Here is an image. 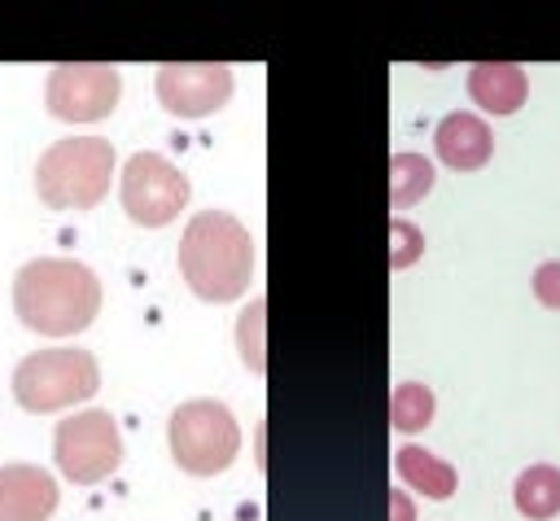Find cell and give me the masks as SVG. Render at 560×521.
Returning <instances> with one entry per match:
<instances>
[{
	"label": "cell",
	"instance_id": "5b68a950",
	"mask_svg": "<svg viewBox=\"0 0 560 521\" xmlns=\"http://www.w3.org/2000/svg\"><path fill=\"white\" fill-rule=\"evenodd\" d=\"M241 451V425L219 398H188L171 412V455L192 477L223 473Z\"/></svg>",
	"mask_w": 560,
	"mask_h": 521
},
{
	"label": "cell",
	"instance_id": "5bb4252c",
	"mask_svg": "<svg viewBox=\"0 0 560 521\" xmlns=\"http://www.w3.org/2000/svg\"><path fill=\"white\" fill-rule=\"evenodd\" d=\"M516 512L529 521H551L560 512V468L556 464H529L512 486Z\"/></svg>",
	"mask_w": 560,
	"mask_h": 521
},
{
	"label": "cell",
	"instance_id": "3957f363",
	"mask_svg": "<svg viewBox=\"0 0 560 521\" xmlns=\"http://www.w3.org/2000/svg\"><path fill=\"white\" fill-rule=\"evenodd\" d=\"M114 144L101 136H66L44 149L35 166V193L48 210H92L109 193Z\"/></svg>",
	"mask_w": 560,
	"mask_h": 521
},
{
	"label": "cell",
	"instance_id": "ac0fdd59",
	"mask_svg": "<svg viewBox=\"0 0 560 521\" xmlns=\"http://www.w3.org/2000/svg\"><path fill=\"white\" fill-rule=\"evenodd\" d=\"M420 250H424L420 228L407 223V219H394V223H389V263H394V267H411V263L420 258Z\"/></svg>",
	"mask_w": 560,
	"mask_h": 521
},
{
	"label": "cell",
	"instance_id": "30bf717a",
	"mask_svg": "<svg viewBox=\"0 0 560 521\" xmlns=\"http://www.w3.org/2000/svg\"><path fill=\"white\" fill-rule=\"evenodd\" d=\"M57 477L39 464L0 468V521H48L57 512Z\"/></svg>",
	"mask_w": 560,
	"mask_h": 521
},
{
	"label": "cell",
	"instance_id": "52a82bcc",
	"mask_svg": "<svg viewBox=\"0 0 560 521\" xmlns=\"http://www.w3.org/2000/svg\"><path fill=\"white\" fill-rule=\"evenodd\" d=\"M188 206V180L162 153H131L122 166V210L140 228H166Z\"/></svg>",
	"mask_w": 560,
	"mask_h": 521
},
{
	"label": "cell",
	"instance_id": "2e32d148",
	"mask_svg": "<svg viewBox=\"0 0 560 521\" xmlns=\"http://www.w3.org/2000/svg\"><path fill=\"white\" fill-rule=\"evenodd\" d=\"M433 390L420 385V381H402L394 394H389V425L402 429V433H420L429 420H433Z\"/></svg>",
	"mask_w": 560,
	"mask_h": 521
},
{
	"label": "cell",
	"instance_id": "7a4b0ae2",
	"mask_svg": "<svg viewBox=\"0 0 560 521\" xmlns=\"http://www.w3.org/2000/svg\"><path fill=\"white\" fill-rule=\"evenodd\" d=\"M179 276L201 302H232L254 276V241L228 210H201L179 236Z\"/></svg>",
	"mask_w": 560,
	"mask_h": 521
},
{
	"label": "cell",
	"instance_id": "9c48e42d",
	"mask_svg": "<svg viewBox=\"0 0 560 521\" xmlns=\"http://www.w3.org/2000/svg\"><path fill=\"white\" fill-rule=\"evenodd\" d=\"M158 101L175 118H210L232 96V66L223 61H171L158 66Z\"/></svg>",
	"mask_w": 560,
	"mask_h": 521
},
{
	"label": "cell",
	"instance_id": "9a60e30c",
	"mask_svg": "<svg viewBox=\"0 0 560 521\" xmlns=\"http://www.w3.org/2000/svg\"><path fill=\"white\" fill-rule=\"evenodd\" d=\"M433 188V162L420 153H394L389 158V206L407 210Z\"/></svg>",
	"mask_w": 560,
	"mask_h": 521
},
{
	"label": "cell",
	"instance_id": "8992f818",
	"mask_svg": "<svg viewBox=\"0 0 560 521\" xmlns=\"http://www.w3.org/2000/svg\"><path fill=\"white\" fill-rule=\"evenodd\" d=\"M52 455H57V468L66 473V482L96 486V482L118 473V464H122V433H118L109 412L88 407V412H74L66 420H57Z\"/></svg>",
	"mask_w": 560,
	"mask_h": 521
},
{
	"label": "cell",
	"instance_id": "ffe728a7",
	"mask_svg": "<svg viewBox=\"0 0 560 521\" xmlns=\"http://www.w3.org/2000/svg\"><path fill=\"white\" fill-rule=\"evenodd\" d=\"M389 521H416V508L402 490H389Z\"/></svg>",
	"mask_w": 560,
	"mask_h": 521
},
{
	"label": "cell",
	"instance_id": "277c9868",
	"mask_svg": "<svg viewBox=\"0 0 560 521\" xmlns=\"http://www.w3.org/2000/svg\"><path fill=\"white\" fill-rule=\"evenodd\" d=\"M96 390H101V368H96L92 350H79V346L35 350L13 368V398L39 416L74 407V403L92 398Z\"/></svg>",
	"mask_w": 560,
	"mask_h": 521
},
{
	"label": "cell",
	"instance_id": "4fadbf2b",
	"mask_svg": "<svg viewBox=\"0 0 560 521\" xmlns=\"http://www.w3.org/2000/svg\"><path fill=\"white\" fill-rule=\"evenodd\" d=\"M394 468H398V477H402L411 490H420V495H429V499H451L455 486H459V473H455L442 455H433V451H424V447H411V442L398 447Z\"/></svg>",
	"mask_w": 560,
	"mask_h": 521
},
{
	"label": "cell",
	"instance_id": "6da1fadb",
	"mask_svg": "<svg viewBox=\"0 0 560 521\" xmlns=\"http://www.w3.org/2000/svg\"><path fill=\"white\" fill-rule=\"evenodd\" d=\"M13 311L31 333L74 337L101 311V280L79 258H31L13 276Z\"/></svg>",
	"mask_w": 560,
	"mask_h": 521
},
{
	"label": "cell",
	"instance_id": "8fae6325",
	"mask_svg": "<svg viewBox=\"0 0 560 521\" xmlns=\"http://www.w3.org/2000/svg\"><path fill=\"white\" fill-rule=\"evenodd\" d=\"M433 149H438V158H442L451 171H477V166H486L490 153H494V131L486 127V118H477V114H468V109H455V114H446V118L438 123Z\"/></svg>",
	"mask_w": 560,
	"mask_h": 521
},
{
	"label": "cell",
	"instance_id": "e0dca14e",
	"mask_svg": "<svg viewBox=\"0 0 560 521\" xmlns=\"http://www.w3.org/2000/svg\"><path fill=\"white\" fill-rule=\"evenodd\" d=\"M262 320H267V302L258 298L254 306H245L241 328H236V337H241V355H245V363H249L254 372L267 368V355H262Z\"/></svg>",
	"mask_w": 560,
	"mask_h": 521
},
{
	"label": "cell",
	"instance_id": "7c38bea8",
	"mask_svg": "<svg viewBox=\"0 0 560 521\" xmlns=\"http://www.w3.org/2000/svg\"><path fill=\"white\" fill-rule=\"evenodd\" d=\"M468 96L486 114H516L529 96V74L516 61H477L468 70Z\"/></svg>",
	"mask_w": 560,
	"mask_h": 521
},
{
	"label": "cell",
	"instance_id": "ba28073f",
	"mask_svg": "<svg viewBox=\"0 0 560 521\" xmlns=\"http://www.w3.org/2000/svg\"><path fill=\"white\" fill-rule=\"evenodd\" d=\"M122 92V79L114 66L105 61H70V66H52L48 83H44V101L48 114L61 123H101L114 114Z\"/></svg>",
	"mask_w": 560,
	"mask_h": 521
},
{
	"label": "cell",
	"instance_id": "d6986e66",
	"mask_svg": "<svg viewBox=\"0 0 560 521\" xmlns=\"http://www.w3.org/2000/svg\"><path fill=\"white\" fill-rule=\"evenodd\" d=\"M534 298L547 311H560V258H547L542 267H534Z\"/></svg>",
	"mask_w": 560,
	"mask_h": 521
}]
</instances>
